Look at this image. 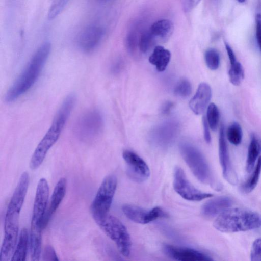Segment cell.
<instances>
[{
	"label": "cell",
	"instance_id": "cell-38",
	"mask_svg": "<svg viewBox=\"0 0 261 261\" xmlns=\"http://www.w3.org/2000/svg\"><path fill=\"white\" fill-rule=\"evenodd\" d=\"M173 106V103L170 101L165 102L162 107V113L164 114L169 113L172 109Z\"/></svg>",
	"mask_w": 261,
	"mask_h": 261
},
{
	"label": "cell",
	"instance_id": "cell-29",
	"mask_svg": "<svg viewBox=\"0 0 261 261\" xmlns=\"http://www.w3.org/2000/svg\"><path fill=\"white\" fill-rule=\"evenodd\" d=\"M156 43L149 30L143 33L139 42L140 50L143 53L148 51Z\"/></svg>",
	"mask_w": 261,
	"mask_h": 261
},
{
	"label": "cell",
	"instance_id": "cell-31",
	"mask_svg": "<svg viewBox=\"0 0 261 261\" xmlns=\"http://www.w3.org/2000/svg\"><path fill=\"white\" fill-rule=\"evenodd\" d=\"M69 0H54L48 12V19L56 17L64 9Z\"/></svg>",
	"mask_w": 261,
	"mask_h": 261
},
{
	"label": "cell",
	"instance_id": "cell-23",
	"mask_svg": "<svg viewBox=\"0 0 261 261\" xmlns=\"http://www.w3.org/2000/svg\"><path fill=\"white\" fill-rule=\"evenodd\" d=\"M29 243L28 231L26 228H23L21 230L19 240L11 260L13 261L25 260Z\"/></svg>",
	"mask_w": 261,
	"mask_h": 261
},
{
	"label": "cell",
	"instance_id": "cell-28",
	"mask_svg": "<svg viewBox=\"0 0 261 261\" xmlns=\"http://www.w3.org/2000/svg\"><path fill=\"white\" fill-rule=\"evenodd\" d=\"M204 58L208 68L212 70H216L220 65V56L218 51L214 48L207 49L205 53Z\"/></svg>",
	"mask_w": 261,
	"mask_h": 261
},
{
	"label": "cell",
	"instance_id": "cell-12",
	"mask_svg": "<svg viewBox=\"0 0 261 261\" xmlns=\"http://www.w3.org/2000/svg\"><path fill=\"white\" fill-rule=\"evenodd\" d=\"M122 210L129 220L142 224L150 223L165 216L163 210L159 206L147 210L135 205L125 204L122 207Z\"/></svg>",
	"mask_w": 261,
	"mask_h": 261
},
{
	"label": "cell",
	"instance_id": "cell-25",
	"mask_svg": "<svg viewBox=\"0 0 261 261\" xmlns=\"http://www.w3.org/2000/svg\"><path fill=\"white\" fill-rule=\"evenodd\" d=\"M225 135L231 144L234 145H239L243 137V132L240 124L237 122H232L228 126Z\"/></svg>",
	"mask_w": 261,
	"mask_h": 261
},
{
	"label": "cell",
	"instance_id": "cell-21",
	"mask_svg": "<svg viewBox=\"0 0 261 261\" xmlns=\"http://www.w3.org/2000/svg\"><path fill=\"white\" fill-rule=\"evenodd\" d=\"M171 59L170 51L163 46H155L149 58V62L155 66L159 71H164L167 67Z\"/></svg>",
	"mask_w": 261,
	"mask_h": 261
},
{
	"label": "cell",
	"instance_id": "cell-10",
	"mask_svg": "<svg viewBox=\"0 0 261 261\" xmlns=\"http://www.w3.org/2000/svg\"><path fill=\"white\" fill-rule=\"evenodd\" d=\"M49 196V187L45 178L38 181L34 202L31 229L42 230L43 219L46 211Z\"/></svg>",
	"mask_w": 261,
	"mask_h": 261
},
{
	"label": "cell",
	"instance_id": "cell-5",
	"mask_svg": "<svg viewBox=\"0 0 261 261\" xmlns=\"http://www.w3.org/2000/svg\"><path fill=\"white\" fill-rule=\"evenodd\" d=\"M117 185L116 177L109 175L103 179L97 190L90 209L92 217L98 225L109 214Z\"/></svg>",
	"mask_w": 261,
	"mask_h": 261
},
{
	"label": "cell",
	"instance_id": "cell-24",
	"mask_svg": "<svg viewBox=\"0 0 261 261\" xmlns=\"http://www.w3.org/2000/svg\"><path fill=\"white\" fill-rule=\"evenodd\" d=\"M228 77L230 82L234 86H239L245 77L244 68L242 64L237 60L230 63Z\"/></svg>",
	"mask_w": 261,
	"mask_h": 261
},
{
	"label": "cell",
	"instance_id": "cell-3",
	"mask_svg": "<svg viewBox=\"0 0 261 261\" xmlns=\"http://www.w3.org/2000/svg\"><path fill=\"white\" fill-rule=\"evenodd\" d=\"M213 226L223 232L250 230L261 227V215L246 209L230 207L217 217Z\"/></svg>",
	"mask_w": 261,
	"mask_h": 261
},
{
	"label": "cell",
	"instance_id": "cell-14",
	"mask_svg": "<svg viewBox=\"0 0 261 261\" xmlns=\"http://www.w3.org/2000/svg\"><path fill=\"white\" fill-rule=\"evenodd\" d=\"M219 156L222 173L225 179L230 184L237 183V174L233 170L229 158L228 146L224 126H220L219 135Z\"/></svg>",
	"mask_w": 261,
	"mask_h": 261
},
{
	"label": "cell",
	"instance_id": "cell-7",
	"mask_svg": "<svg viewBox=\"0 0 261 261\" xmlns=\"http://www.w3.org/2000/svg\"><path fill=\"white\" fill-rule=\"evenodd\" d=\"M181 156L196 178L205 184H211L212 176L208 165L201 152L189 143L180 144Z\"/></svg>",
	"mask_w": 261,
	"mask_h": 261
},
{
	"label": "cell",
	"instance_id": "cell-22",
	"mask_svg": "<svg viewBox=\"0 0 261 261\" xmlns=\"http://www.w3.org/2000/svg\"><path fill=\"white\" fill-rule=\"evenodd\" d=\"M261 153V140L255 134H252L248 146L246 170L248 173L252 170Z\"/></svg>",
	"mask_w": 261,
	"mask_h": 261
},
{
	"label": "cell",
	"instance_id": "cell-26",
	"mask_svg": "<svg viewBox=\"0 0 261 261\" xmlns=\"http://www.w3.org/2000/svg\"><path fill=\"white\" fill-rule=\"evenodd\" d=\"M261 173V156L257 160L255 167L251 175L243 186V191L249 193L251 192L256 186L260 174Z\"/></svg>",
	"mask_w": 261,
	"mask_h": 261
},
{
	"label": "cell",
	"instance_id": "cell-6",
	"mask_svg": "<svg viewBox=\"0 0 261 261\" xmlns=\"http://www.w3.org/2000/svg\"><path fill=\"white\" fill-rule=\"evenodd\" d=\"M106 234L113 241L119 252L124 256L130 255L132 241L127 228L117 218L108 214L98 224Z\"/></svg>",
	"mask_w": 261,
	"mask_h": 261
},
{
	"label": "cell",
	"instance_id": "cell-18",
	"mask_svg": "<svg viewBox=\"0 0 261 261\" xmlns=\"http://www.w3.org/2000/svg\"><path fill=\"white\" fill-rule=\"evenodd\" d=\"M232 201L228 197L221 196L210 200L201 208L202 214L206 217L218 216L221 213L230 208Z\"/></svg>",
	"mask_w": 261,
	"mask_h": 261
},
{
	"label": "cell",
	"instance_id": "cell-37",
	"mask_svg": "<svg viewBox=\"0 0 261 261\" xmlns=\"http://www.w3.org/2000/svg\"><path fill=\"white\" fill-rule=\"evenodd\" d=\"M225 48L227 51V54L228 55V57L230 63H233L237 61V59L235 56V54L231 48V47L230 46V45L227 44L225 43Z\"/></svg>",
	"mask_w": 261,
	"mask_h": 261
},
{
	"label": "cell",
	"instance_id": "cell-15",
	"mask_svg": "<svg viewBox=\"0 0 261 261\" xmlns=\"http://www.w3.org/2000/svg\"><path fill=\"white\" fill-rule=\"evenodd\" d=\"M103 35L104 31L101 26L96 24L88 25L79 34L77 44L82 50L91 51L98 46Z\"/></svg>",
	"mask_w": 261,
	"mask_h": 261
},
{
	"label": "cell",
	"instance_id": "cell-39",
	"mask_svg": "<svg viewBox=\"0 0 261 261\" xmlns=\"http://www.w3.org/2000/svg\"><path fill=\"white\" fill-rule=\"evenodd\" d=\"M238 2H239V3H244L245 0H237Z\"/></svg>",
	"mask_w": 261,
	"mask_h": 261
},
{
	"label": "cell",
	"instance_id": "cell-1",
	"mask_svg": "<svg viewBox=\"0 0 261 261\" xmlns=\"http://www.w3.org/2000/svg\"><path fill=\"white\" fill-rule=\"evenodd\" d=\"M51 50L48 42L43 43L37 49L29 62L7 91L5 100L12 102L26 93L38 79Z\"/></svg>",
	"mask_w": 261,
	"mask_h": 261
},
{
	"label": "cell",
	"instance_id": "cell-11",
	"mask_svg": "<svg viewBox=\"0 0 261 261\" xmlns=\"http://www.w3.org/2000/svg\"><path fill=\"white\" fill-rule=\"evenodd\" d=\"M122 156L126 165L127 174L131 179L141 182L149 178V168L140 156L132 151L125 150L123 152Z\"/></svg>",
	"mask_w": 261,
	"mask_h": 261
},
{
	"label": "cell",
	"instance_id": "cell-2",
	"mask_svg": "<svg viewBox=\"0 0 261 261\" xmlns=\"http://www.w3.org/2000/svg\"><path fill=\"white\" fill-rule=\"evenodd\" d=\"M75 100V95L73 94H69L64 100L50 127L32 154L30 163V167L32 170L36 169L41 165L49 149L58 140L74 107Z\"/></svg>",
	"mask_w": 261,
	"mask_h": 261
},
{
	"label": "cell",
	"instance_id": "cell-13",
	"mask_svg": "<svg viewBox=\"0 0 261 261\" xmlns=\"http://www.w3.org/2000/svg\"><path fill=\"white\" fill-rule=\"evenodd\" d=\"M163 251L169 258L179 261H210L211 256L199 250L188 248L165 244Z\"/></svg>",
	"mask_w": 261,
	"mask_h": 261
},
{
	"label": "cell",
	"instance_id": "cell-9",
	"mask_svg": "<svg viewBox=\"0 0 261 261\" xmlns=\"http://www.w3.org/2000/svg\"><path fill=\"white\" fill-rule=\"evenodd\" d=\"M173 186L180 197L188 201H199L213 196L211 193L196 188L188 180L182 169L178 166L174 170Z\"/></svg>",
	"mask_w": 261,
	"mask_h": 261
},
{
	"label": "cell",
	"instance_id": "cell-27",
	"mask_svg": "<svg viewBox=\"0 0 261 261\" xmlns=\"http://www.w3.org/2000/svg\"><path fill=\"white\" fill-rule=\"evenodd\" d=\"M206 118L210 128L213 130H216L219 124L220 114L217 106L214 103L208 105Z\"/></svg>",
	"mask_w": 261,
	"mask_h": 261
},
{
	"label": "cell",
	"instance_id": "cell-35",
	"mask_svg": "<svg viewBox=\"0 0 261 261\" xmlns=\"http://www.w3.org/2000/svg\"><path fill=\"white\" fill-rule=\"evenodd\" d=\"M202 122L204 139L207 143H210L211 141V135L210 131V127L205 117H203Z\"/></svg>",
	"mask_w": 261,
	"mask_h": 261
},
{
	"label": "cell",
	"instance_id": "cell-16",
	"mask_svg": "<svg viewBox=\"0 0 261 261\" xmlns=\"http://www.w3.org/2000/svg\"><path fill=\"white\" fill-rule=\"evenodd\" d=\"M211 97L212 89L210 86L207 83H201L189 102V107L195 114L200 115L207 108Z\"/></svg>",
	"mask_w": 261,
	"mask_h": 261
},
{
	"label": "cell",
	"instance_id": "cell-36",
	"mask_svg": "<svg viewBox=\"0 0 261 261\" xmlns=\"http://www.w3.org/2000/svg\"><path fill=\"white\" fill-rule=\"evenodd\" d=\"M201 0H184V8L186 11H190L196 7Z\"/></svg>",
	"mask_w": 261,
	"mask_h": 261
},
{
	"label": "cell",
	"instance_id": "cell-17",
	"mask_svg": "<svg viewBox=\"0 0 261 261\" xmlns=\"http://www.w3.org/2000/svg\"><path fill=\"white\" fill-rule=\"evenodd\" d=\"M178 130V124L175 121L165 122L155 129L153 139L160 146L168 145L176 137Z\"/></svg>",
	"mask_w": 261,
	"mask_h": 261
},
{
	"label": "cell",
	"instance_id": "cell-19",
	"mask_svg": "<svg viewBox=\"0 0 261 261\" xmlns=\"http://www.w3.org/2000/svg\"><path fill=\"white\" fill-rule=\"evenodd\" d=\"M151 34L157 41L165 42L172 35L174 31L173 22L168 19H160L154 22L149 29Z\"/></svg>",
	"mask_w": 261,
	"mask_h": 261
},
{
	"label": "cell",
	"instance_id": "cell-20",
	"mask_svg": "<svg viewBox=\"0 0 261 261\" xmlns=\"http://www.w3.org/2000/svg\"><path fill=\"white\" fill-rule=\"evenodd\" d=\"M66 187L67 181L65 178H61L56 184L51 196L49 207L44 215V218L47 221H48L61 204L65 196Z\"/></svg>",
	"mask_w": 261,
	"mask_h": 261
},
{
	"label": "cell",
	"instance_id": "cell-32",
	"mask_svg": "<svg viewBox=\"0 0 261 261\" xmlns=\"http://www.w3.org/2000/svg\"><path fill=\"white\" fill-rule=\"evenodd\" d=\"M250 259L252 261H261V238L256 239L253 242L250 252Z\"/></svg>",
	"mask_w": 261,
	"mask_h": 261
},
{
	"label": "cell",
	"instance_id": "cell-8",
	"mask_svg": "<svg viewBox=\"0 0 261 261\" xmlns=\"http://www.w3.org/2000/svg\"><path fill=\"white\" fill-rule=\"evenodd\" d=\"M103 126V118L100 112L95 109L83 114L76 121L74 134L80 140L90 142L100 135Z\"/></svg>",
	"mask_w": 261,
	"mask_h": 261
},
{
	"label": "cell",
	"instance_id": "cell-4",
	"mask_svg": "<svg viewBox=\"0 0 261 261\" xmlns=\"http://www.w3.org/2000/svg\"><path fill=\"white\" fill-rule=\"evenodd\" d=\"M24 201L12 197L7 210L4 223V238L1 253L6 256L13 254L19 231V218Z\"/></svg>",
	"mask_w": 261,
	"mask_h": 261
},
{
	"label": "cell",
	"instance_id": "cell-30",
	"mask_svg": "<svg viewBox=\"0 0 261 261\" xmlns=\"http://www.w3.org/2000/svg\"><path fill=\"white\" fill-rule=\"evenodd\" d=\"M192 92V86L190 82L186 79L179 81L174 89V94L180 97L185 98L189 96Z\"/></svg>",
	"mask_w": 261,
	"mask_h": 261
},
{
	"label": "cell",
	"instance_id": "cell-34",
	"mask_svg": "<svg viewBox=\"0 0 261 261\" xmlns=\"http://www.w3.org/2000/svg\"><path fill=\"white\" fill-rule=\"evenodd\" d=\"M256 36L258 46L261 50V14L256 15Z\"/></svg>",
	"mask_w": 261,
	"mask_h": 261
},
{
	"label": "cell",
	"instance_id": "cell-33",
	"mask_svg": "<svg viewBox=\"0 0 261 261\" xmlns=\"http://www.w3.org/2000/svg\"><path fill=\"white\" fill-rule=\"evenodd\" d=\"M42 258L44 260H58L56 252L52 246L47 245L44 249Z\"/></svg>",
	"mask_w": 261,
	"mask_h": 261
}]
</instances>
